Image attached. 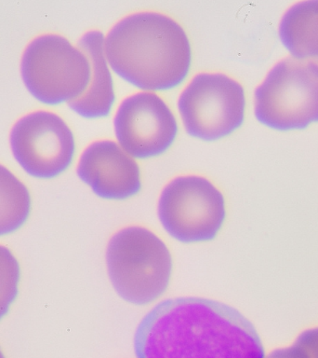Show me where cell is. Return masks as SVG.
<instances>
[{
	"label": "cell",
	"mask_w": 318,
	"mask_h": 358,
	"mask_svg": "<svg viewBox=\"0 0 318 358\" xmlns=\"http://www.w3.org/2000/svg\"><path fill=\"white\" fill-rule=\"evenodd\" d=\"M138 358H264L253 324L227 305L181 298L156 305L135 336Z\"/></svg>",
	"instance_id": "cell-1"
},
{
	"label": "cell",
	"mask_w": 318,
	"mask_h": 358,
	"mask_svg": "<svg viewBox=\"0 0 318 358\" xmlns=\"http://www.w3.org/2000/svg\"><path fill=\"white\" fill-rule=\"evenodd\" d=\"M111 69L137 88L163 92L180 85L191 66L183 28L164 14L142 11L117 22L105 38Z\"/></svg>",
	"instance_id": "cell-2"
},
{
	"label": "cell",
	"mask_w": 318,
	"mask_h": 358,
	"mask_svg": "<svg viewBox=\"0 0 318 358\" xmlns=\"http://www.w3.org/2000/svg\"><path fill=\"white\" fill-rule=\"evenodd\" d=\"M106 264L117 294L137 305L151 303L163 295L172 276L169 248L160 238L141 226L127 227L111 238Z\"/></svg>",
	"instance_id": "cell-3"
},
{
	"label": "cell",
	"mask_w": 318,
	"mask_h": 358,
	"mask_svg": "<svg viewBox=\"0 0 318 358\" xmlns=\"http://www.w3.org/2000/svg\"><path fill=\"white\" fill-rule=\"evenodd\" d=\"M254 96L262 124L276 131L303 130L318 122V64L285 58L270 70Z\"/></svg>",
	"instance_id": "cell-4"
},
{
	"label": "cell",
	"mask_w": 318,
	"mask_h": 358,
	"mask_svg": "<svg viewBox=\"0 0 318 358\" xmlns=\"http://www.w3.org/2000/svg\"><path fill=\"white\" fill-rule=\"evenodd\" d=\"M21 71L30 94L50 106L82 96L91 77L85 53L55 34L39 36L30 42L22 55Z\"/></svg>",
	"instance_id": "cell-5"
},
{
	"label": "cell",
	"mask_w": 318,
	"mask_h": 358,
	"mask_svg": "<svg viewBox=\"0 0 318 358\" xmlns=\"http://www.w3.org/2000/svg\"><path fill=\"white\" fill-rule=\"evenodd\" d=\"M178 108L187 134L204 141H216L234 133L244 122V89L225 74L202 73L181 92Z\"/></svg>",
	"instance_id": "cell-6"
},
{
	"label": "cell",
	"mask_w": 318,
	"mask_h": 358,
	"mask_svg": "<svg viewBox=\"0 0 318 358\" xmlns=\"http://www.w3.org/2000/svg\"><path fill=\"white\" fill-rule=\"evenodd\" d=\"M225 215L222 193L202 176H179L159 198V220L167 234L183 243L214 239Z\"/></svg>",
	"instance_id": "cell-7"
},
{
	"label": "cell",
	"mask_w": 318,
	"mask_h": 358,
	"mask_svg": "<svg viewBox=\"0 0 318 358\" xmlns=\"http://www.w3.org/2000/svg\"><path fill=\"white\" fill-rule=\"evenodd\" d=\"M10 145L22 169L36 178H56L71 165L74 134L60 116L39 110L25 115L13 125Z\"/></svg>",
	"instance_id": "cell-8"
},
{
	"label": "cell",
	"mask_w": 318,
	"mask_h": 358,
	"mask_svg": "<svg viewBox=\"0 0 318 358\" xmlns=\"http://www.w3.org/2000/svg\"><path fill=\"white\" fill-rule=\"evenodd\" d=\"M120 147L131 157L161 155L173 144L178 125L169 106L153 92H137L126 98L114 120Z\"/></svg>",
	"instance_id": "cell-9"
},
{
	"label": "cell",
	"mask_w": 318,
	"mask_h": 358,
	"mask_svg": "<svg viewBox=\"0 0 318 358\" xmlns=\"http://www.w3.org/2000/svg\"><path fill=\"white\" fill-rule=\"evenodd\" d=\"M77 175L95 194L107 200L132 197L142 187L139 165L110 140L92 143L84 150Z\"/></svg>",
	"instance_id": "cell-10"
},
{
	"label": "cell",
	"mask_w": 318,
	"mask_h": 358,
	"mask_svg": "<svg viewBox=\"0 0 318 358\" xmlns=\"http://www.w3.org/2000/svg\"><path fill=\"white\" fill-rule=\"evenodd\" d=\"M80 48L91 63V83L82 96L68 103L69 108L85 119L108 116L116 96L105 55V36L100 31H89L81 38Z\"/></svg>",
	"instance_id": "cell-11"
},
{
	"label": "cell",
	"mask_w": 318,
	"mask_h": 358,
	"mask_svg": "<svg viewBox=\"0 0 318 358\" xmlns=\"http://www.w3.org/2000/svg\"><path fill=\"white\" fill-rule=\"evenodd\" d=\"M279 38L292 57L318 64V0L292 6L282 17Z\"/></svg>",
	"instance_id": "cell-12"
},
{
	"label": "cell",
	"mask_w": 318,
	"mask_h": 358,
	"mask_svg": "<svg viewBox=\"0 0 318 358\" xmlns=\"http://www.w3.org/2000/svg\"><path fill=\"white\" fill-rule=\"evenodd\" d=\"M30 212L31 196L27 187L0 164V237L22 228Z\"/></svg>",
	"instance_id": "cell-13"
},
{
	"label": "cell",
	"mask_w": 318,
	"mask_h": 358,
	"mask_svg": "<svg viewBox=\"0 0 318 358\" xmlns=\"http://www.w3.org/2000/svg\"><path fill=\"white\" fill-rule=\"evenodd\" d=\"M21 267L7 246L0 245V321L10 312L19 292Z\"/></svg>",
	"instance_id": "cell-14"
},
{
	"label": "cell",
	"mask_w": 318,
	"mask_h": 358,
	"mask_svg": "<svg viewBox=\"0 0 318 358\" xmlns=\"http://www.w3.org/2000/svg\"><path fill=\"white\" fill-rule=\"evenodd\" d=\"M295 343L301 346L310 358H318V327L304 330L296 338Z\"/></svg>",
	"instance_id": "cell-15"
},
{
	"label": "cell",
	"mask_w": 318,
	"mask_h": 358,
	"mask_svg": "<svg viewBox=\"0 0 318 358\" xmlns=\"http://www.w3.org/2000/svg\"><path fill=\"white\" fill-rule=\"evenodd\" d=\"M264 358H310L307 352L295 343L292 346L273 350Z\"/></svg>",
	"instance_id": "cell-16"
},
{
	"label": "cell",
	"mask_w": 318,
	"mask_h": 358,
	"mask_svg": "<svg viewBox=\"0 0 318 358\" xmlns=\"http://www.w3.org/2000/svg\"><path fill=\"white\" fill-rule=\"evenodd\" d=\"M0 358H6L5 355L3 354L1 349H0Z\"/></svg>",
	"instance_id": "cell-17"
}]
</instances>
